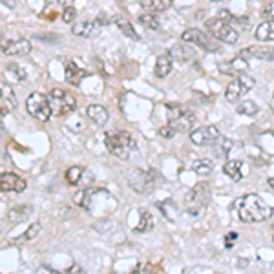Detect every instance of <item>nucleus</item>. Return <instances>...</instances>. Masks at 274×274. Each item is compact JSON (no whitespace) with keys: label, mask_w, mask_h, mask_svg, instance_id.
Listing matches in <instances>:
<instances>
[{"label":"nucleus","mask_w":274,"mask_h":274,"mask_svg":"<svg viewBox=\"0 0 274 274\" xmlns=\"http://www.w3.org/2000/svg\"><path fill=\"white\" fill-rule=\"evenodd\" d=\"M48 100H50V108H51V115H66L72 114L73 110L77 108V99L73 93L62 90V88H53V90L48 93Z\"/></svg>","instance_id":"3"},{"label":"nucleus","mask_w":274,"mask_h":274,"mask_svg":"<svg viewBox=\"0 0 274 274\" xmlns=\"http://www.w3.org/2000/svg\"><path fill=\"white\" fill-rule=\"evenodd\" d=\"M247 68H249V60L243 59V57H239V55H237L236 59L227 60V62H221L218 66L219 72L225 73V75H242Z\"/></svg>","instance_id":"17"},{"label":"nucleus","mask_w":274,"mask_h":274,"mask_svg":"<svg viewBox=\"0 0 274 274\" xmlns=\"http://www.w3.org/2000/svg\"><path fill=\"white\" fill-rule=\"evenodd\" d=\"M132 172L139 178L135 179L133 176L128 174V183H130V187H132L133 190L137 192L152 190V187H154V176H152V172H145V170H132Z\"/></svg>","instance_id":"14"},{"label":"nucleus","mask_w":274,"mask_h":274,"mask_svg":"<svg viewBox=\"0 0 274 274\" xmlns=\"http://www.w3.org/2000/svg\"><path fill=\"white\" fill-rule=\"evenodd\" d=\"M139 22H141L145 27H148V29H159V26H161L157 17L152 13H143L141 17H139Z\"/></svg>","instance_id":"34"},{"label":"nucleus","mask_w":274,"mask_h":274,"mask_svg":"<svg viewBox=\"0 0 274 274\" xmlns=\"http://www.w3.org/2000/svg\"><path fill=\"white\" fill-rule=\"evenodd\" d=\"M236 209L243 223H261L265 219L272 218V207L258 194H247L236 199Z\"/></svg>","instance_id":"1"},{"label":"nucleus","mask_w":274,"mask_h":274,"mask_svg":"<svg viewBox=\"0 0 274 274\" xmlns=\"http://www.w3.org/2000/svg\"><path fill=\"white\" fill-rule=\"evenodd\" d=\"M252 88H254V79L249 77V75H239V77L234 79L227 86V90H225V99H227L228 102H236V100L242 99L245 93H249Z\"/></svg>","instance_id":"8"},{"label":"nucleus","mask_w":274,"mask_h":274,"mask_svg":"<svg viewBox=\"0 0 274 274\" xmlns=\"http://www.w3.org/2000/svg\"><path fill=\"white\" fill-rule=\"evenodd\" d=\"M181 41L187 42V44H190V46L192 44L199 46V48H203V50H207V51L218 50V46H216V42H212L210 35H207L205 31H201V29H197V27H190V29H187V31H183Z\"/></svg>","instance_id":"10"},{"label":"nucleus","mask_w":274,"mask_h":274,"mask_svg":"<svg viewBox=\"0 0 274 274\" xmlns=\"http://www.w3.org/2000/svg\"><path fill=\"white\" fill-rule=\"evenodd\" d=\"M258 112H260V108L254 100H243L242 105L237 106V114L242 115H256Z\"/></svg>","instance_id":"33"},{"label":"nucleus","mask_w":274,"mask_h":274,"mask_svg":"<svg viewBox=\"0 0 274 274\" xmlns=\"http://www.w3.org/2000/svg\"><path fill=\"white\" fill-rule=\"evenodd\" d=\"M64 77H66V82L72 84V86H79L82 82V79L86 77V70H82L79 64H75L73 60H70L66 64V70H64Z\"/></svg>","instance_id":"18"},{"label":"nucleus","mask_w":274,"mask_h":274,"mask_svg":"<svg viewBox=\"0 0 274 274\" xmlns=\"http://www.w3.org/2000/svg\"><path fill=\"white\" fill-rule=\"evenodd\" d=\"M207 29H209V33L214 39H218V41L225 42V44H236L237 42V31L234 29L230 24L223 22V20H219L218 17L214 18H209L207 20Z\"/></svg>","instance_id":"7"},{"label":"nucleus","mask_w":274,"mask_h":274,"mask_svg":"<svg viewBox=\"0 0 274 274\" xmlns=\"http://www.w3.org/2000/svg\"><path fill=\"white\" fill-rule=\"evenodd\" d=\"M272 269H274V263H272Z\"/></svg>","instance_id":"44"},{"label":"nucleus","mask_w":274,"mask_h":274,"mask_svg":"<svg viewBox=\"0 0 274 274\" xmlns=\"http://www.w3.org/2000/svg\"><path fill=\"white\" fill-rule=\"evenodd\" d=\"M256 39L261 42L274 41V20H267L261 22L260 26L256 27Z\"/></svg>","instance_id":"23"},{"label":"nucleus","mask_w":274,"mask_h":274,"mask_svg":"<svg viewBox=\"0 0 274 274\" xmlns=\"http://www.w3.org/2000/svg\"><path fill=\"white\" fill-rule=\"evenodd\" d=\"M75 17H77V11H75V8H64L62 9V20L66 24H73Z\"/></svg>","instance_id":"35"},{"label":"nucleus","mask_w":274,"mask_h":274,"mask_svg":"<svg viewBox=\"0 0 274 274\" xmlns=\"http://www.w3.org/2000/svg\"><path fill=\"white\" fill-rule=\"evenodd\" d=\"M64 178H66V183L68 185H75V187H91L93 185V174L90 172L88 168L84 166H70L64 174Z\"/></svg>","instance_id":"11"},{"label":"nucleus","mask_w":274,"mask_h":274,"mask_svg":"<svg viewBox=\"0 0 274 274\" xmlns=\"http://www.w3.org/2000/svg\"><path fill=\"white\" fill-rule=\"evenodd\" d=\"M196 114L185 106H170L168 108V124L176 132H192V128L196 126Z\"/></svg>","instance_id":"5"},{"label":"nucleus","mask_w":274,"mask_h":274,"mask_svg":"<svg viewBox=\"0 0 274 274\" xmlns=\"http://www.w3.org/2000/svg\"><path fill=\"white\" fill-rule=\"evenodd\" d=\"M0 100H2L9 110L17 108V97H15L11 86L6 84V82H0Z\"/></svg>","instance_id":"25"},{"label":"nucleus","mask_w":274,"mask_h":274,"mask_svg":"<svg viewBox=\"0 0 274 274\" xmlns=\"http://www.w3.org/2000/svg\"><path fill=\"white\" fill-rule=\"evenodd\" d=\"M210 2H223V0H210Z\"/></svg>","instance_id":"43"},{"label":"nucleus","mask_w":274,"mask_h":274,"mask_svg":"<svg viewBox=\"0 0 274 274\" xmlns=\"http://www.w3.org/2000/svg\"><path fill=\"white\" fill-rule=\"evenodd\" d=\"M172 57H176L178 60H188L194 57V50H192L190 46H176L172 51H170Z\"/></svg>","instance_id":"32"},{"label":"nucleus","mask_w":274,"mask_h":274,"mask_svg":"<svg viewBox=\"0 0 274 274\" xmlns=\"http://www.w3.org/2000/svg\"><path fill=\"white\" fill-rule=\"evenodd\" d=\"M192 170H194L199 178H207V176H210L212 170H214V163H212V159H197L192 164Z\"/></svg>","instance_id":"27"},{"label":"nucleus","mask_w":274,"mask_h":274,"mask_svg":"<svg viewBox=\"0 0 274 274\" xmlns=\"http://www.w3.org/2000/svg\"><path fill=\"white\" fill-rule=\"evenodd\" d=\"M26 190V181L13 172H4L0 176V192H22Z\"/></svg>","instance_id":"15"},{"label":"nucleus","mask_w":274,"mask_h":274,"mask_svg":"<svg viewBox=\"0 0 274 274\" xmlns=\"http://www.w3.org/2000/svg\"><path fill=\"white\" fill-rule=\"evenodd\" d=\"M263 15L269 18H274V2H269V4L263 8Z\"/></svg>","instance_id":"39"},{"label":"nucleus","mask_w":274,"mask_h":274,"mask_svg":"<svg viewBox=\"0 0 274 274\" xmlns=\"http://www.w3.org/2000/svg\"><path fill=\"white\" fill-rule=\"evenodd\" d=\"M115 24H117V27L123 31V35L130 37V39H139L135 33V29H133L132 22L130 20H126L124 17H115Z\"/></svg>","instance_id":"31"},{"label":"nucleus","mask_w":274,"mask_h":274,"mask_svg":"<svg viewBox=\"0 0 274 274\" xmlns=\"http://www.w3.org/2000/svg\"><path fill=\"white\" fill-rule=\"evenodd\" d=\"M27 77L26 70L22 66H18V64H8L4 68V79L8 82H15V84H20L24 82Z\"/></svg>","instance_id":"20"},{"label":"nucleus","mask_w":274,"mask_h":274,"mask_svg":"<svg viewBox=\"0 0 274 274\" xmlns=\"http://www.w3.org/2000/svg\"><path fill=\"white\" fill-rule=\"evenodd\" d=\"M105 145L112 155L117 159H128L130 154L135 150V139L130 132H112L106 135Z\"/></svg>","instance_id":"2"},{"label":"nucleus","mask_w":274,"mask_h":274,"mask_svg":"<svg viewBox=\"0 0 274 274\" xmlns=\"http://www.w3.org/2000/svg\"><path fill=\"white\" fill-rule=\"evenodd\" d=\"M172 64H174V60H172V55L170 53H164V55H159L157 57V60H155V75L157 77H166L170 72H172Z\"/></svg>","instance_id":"21"},{"label":"nucleus","mask_w":274,"mask_h":274,"mask_svg":"<svg viewBox=\"0 0 274 274\" xmlns=\"http://www.w3.org/2000/svg\"><path fill=\"white\" fill-rule=\"evenodd\" d=\"M159 135L164 137V139H172V137L176 135V130H174L170 124H164V126L159 128Z\"/></svg>","instance_id":"36"},{"label":"nucleus","mask_w":274,"mask_h":274,"mask_svg":"<svg viewBox=\"0 0 274 274\" xmlns=\"http://www.w3.org/2000/svg\"><path fill=\"white\" fill-rule=\"evenodd\" d=\"M6 112H8V110H4V108H0V123H2V119H4V115H6Z\"/></svg>","instance_id":"41"},{"label":"nucleus","mask_w":274,"mask_h":274,"mask_svg":"<svg viewBox=\"0 0 274 274\" xmlns=\"http://www.w3.org/2000/svg\"><path fill=\"white\" fill-rule=\"evenodd\" d=\"M0 2H2V4H4L6 8H9V9H13L15 6H17V2H15V0H0Z\"/></svg>","instance_id":"40"},{"label":"nucleus","mask_w":274,"mask_h":274,"mask_svg":"<svg viewBox=\"0 0 274 274\" xmlns=\"http://www.w3.org/2000/svg\"><path fill=\"white\" fill-rule=\"evenodd\" d=\"M269 185H270V187L274 188V178H270V179H269Z\"/></svg>","instance_id":"42"},{"label":"nucleus","mask_w":274,"mask_h":274,"mask_svg":"<svg viewBox=\"0 0 274 274\" xmlns=\"http://www.w3.org/2000/svg\"><path fill=\"white\" fill-rule=\"evenodd\" d=\"M210 203V187L207 181H199L196 187L192 188L185 196V207H187L188 214H199Z\"/></svg>","instance_id":"4"},{"label":"nucleus","mask_w":274,"mask_h":274,"mask_svg":"<svg viewBox=\"0 0 274 274\" xmlns=\"http://www.w3.org/2000/svg\"><path fill=\"white\" fill-rule=\"evenodd\" d=\"M172 6V0H141V8L146 13H161Z\"/></svg>","instance_id":"22"},{"label":"nucleus","mask_w":274,"mask_h":274,"mask_svg":"<svg viewBox=\"0 0 274 274\" xmlns=\"http://www.w3.org/2000/svg\"><path fill=\"white\" fill-rule=\"evenodd\" d=\"M86 115L91 123H95L97 126H105V124L108 123V117H110L108 110H106L102 105H90L86 108Z\"/></svg>","instance_id":"19"},{"label":"nucleus","mask_w":274,"mask_h":274,"mask_svg":"<svg viewBox=\"0 0 274 274\" xmlns=\"http://www.w3.org/2000/svg\"><path fill=\"white\" fill-rule=\"evenodd\" d=\"M141 218H139V221H137L135 225V232H148V230H152L154 228V218H152L150 212H146V210H141Z\"/></svg>","instance_id":"28"},{"label":"nucleus","mask_w":274,"mask_h":274,"mask_svg":"<svg viewBox=\"0 0 274 274\" xmlns=\"http://www.w3.org/2000/svg\"><path fill=\"white\" fill-rule=\"evenodd\" d=\"M106 26L105 17H97L93 20H81V22L73 24V35L88 39V37H95L97 33Z\"/></svg>","instance_id":"13"},{"label":"nucleus","mask_w":274,"mask_h":274,"mask_svg":"<svg viewBox=\"0 0 274 274\" xmlns=\"http://www.w3.org/2000/svg\"><path fill=\"white\" fill-rule=\"evenodd\" d=\"M59 274H84V270L81 269V265L73 263V265H70V267H66L64 270H60Z\"/></svg>","instance_id":"38"},{"label":"nucleus","mask_w":274,"mask_h":274,"mask_svg":"<svg viewBox=\"0 0 274 274\" xmlns=\"http://www.w3.org/2000/svg\"><path fill=\"white\" fill-rule=\"evenodd\" d=\"M33 50V44L27 39H6L2 37L0 39V51L9 57H24V55H29Z\"/></svg>","instance_id":"9"},{"label":"nucleus","mask_w":274,"mask_h":274,"mask_svg":"<svg viewBox=\"0 0 274 274\" xmlns=\"http://www.w3.org/2000/svg\"><path fill=\"white\" fill-rule=\"evenodd\" d=\"M39 232H41V223L39 221H35V223H31L29 227L24 230L20 236L15 239V243H26V242H33L37 236H39Z\"/></svg>","instance_id":"30"},{"label":"nucleus","mask_w":274,"mask_h":274,"mask_svg":"<svg viewBox=\"0 0 274 274\" xmlns=\"http://www.w3.org/2000/svg\"><path fill=\"white\" fill-rule=\"evenodd\" d=\"M26 110H27V114L31 115V117H35L37 121H41V123H46V121L51 117V108H50L48 95H44L41 91L29 93V97L26 99Z\"/></svg>","instance_id":"6"},{"label":"nucleus","mask_w":274,"mask_h":274,"mask_svg":"<svg viewBox=\"0 0 274 274\" xmlns=\"http://www.w3.org/2000/svg\"><path fill=\"white\" fill-rule=\"evenodd\" d=\"M218 18L219 20H223V22H227V24H230V22H234L236 20V17H234L230 11H227V9H221L218 13Z\"/></svg>","instance_id":"37"},{"label":"nucleus","mask_w":274,"mask_h":274,"mask_svg":"<svg viewBox=\"0 0 274 274\" xmlns=\"http://www.w3.org/2000/svg\"><path fill=\"white\" fill-rule=\"evenodd\" d=\"M29 214H31V207L18 205V207H15V209L9 210L8 219L9 221H15V223H20V221H24V219L29 218Z\"/></svg>","instance_id":"26"},{"label":"nucleus","mask_w":274,"mask_h":274,"mask_svg":"<svg viewBox=\"0 0 274 274\" xmlns=\"http://www.w3.org/2000/svg\"><path fill=\"white\" fill-rule=\"evenodd\" d=\"M221 135L219 133V128L214 126V124H207V126H199L196 130L190 132V141L197 146H209Z\"/></svg>","instance_id":"12"},{"label":"nucleus","mask_w":274,"mask_h":274,"mask_svg":"<svg viewBox=\"0 0 274 274\" xmlns=\"http://www.w3.org/2000/svg\"><path fill=\"white\" fill-rule=\"evenodd\" d=\"M210 146H214V152L218 155H221V157H225V155L228 154V152L232 150V146H234V143L230 141V139H227V137H223V135H219L218 139H216L214 143Z\"/></svg>","instance_id":"29"},{"label":"nucleus","mask_w":274,"mask_h":274,"mask_svg":"<svg viewBox=\"0 0 274 274\" xmlns=\"http://www.w3.org/2000/svg\"><path fill=\"white\" fill-rule=\"evenodd\" d=\"M243 163L242 161H237V159H230V161H227L225 163V166H223V172L227 174L228 178L230 179H234V181H239V179L243 178Z\"/></svg>","instance_id":"24"},{"label":"nucleus","mask_w":274,"mask_h":274,"mask_svg":"<svg viewBox=\"0 0 274 274\" xmlns=\"http://www.w3.org/2000/svg\"><path fill=\"white\" fill-rule=\"evenodd\" d=\"M239 57L243 59H261V60H270L274 59V48L269 46H249V48H243L239 51Z\"/></svg>","instance_id":"16"}]
</instances>
